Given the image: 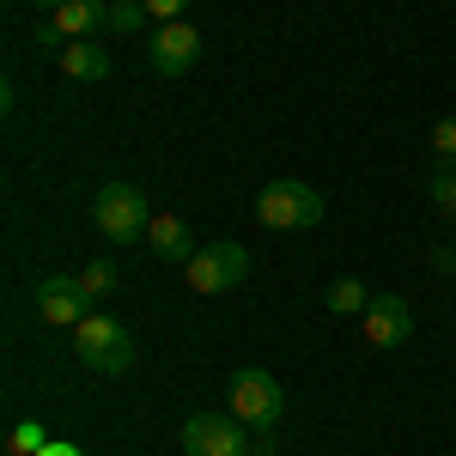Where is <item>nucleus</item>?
Returning a JSON list of instances; mask_svg holds the SVG:
<instances>
[{
	"label": "nucleus",
	"mask_w": 456,
	"mask_h": 456,
	"mask_svg": "<svg viewBox=\"0 0 456 456\" xmlns=\"http://www.w3.org/2000/svg\"><path fill=\"white\" fill-rule=\"evenodd\" d=\"M92 219H98V232H104L110 244H134L152 232V208H146V189L141 183H104L98 195H92Z\"/></svg>",
	"instance_id": "obj_1"
},
{
	"label": "nucleus",
	"mask_w": 456,
	"mask_h": 456,
	"mask_svg": "<svg viewBox=\"0 0 456 456\" xmlns=\"http://www.w3.org/2000/svg\"><path fill=\"white\" fill-rule=\"evenodd\" d=\"M256 219L268 232H311L316 219H322V195H316L311 183H298V176H281V183H268L256 195Z\"/></svg>",
	"instance_id": "obj_2"
},
{
	"label": "nucleus",
	"mask_w": 456,
	"mask_h": 456,
	"mask_svg": "<svg viewBox=\"0 0 456 456\" xmlns=\"http://www.w3.org/2000/svg\"><path fill=\"white\" fill-rule=\"evenodd\" d=\"M73 347H79V359H86L98 378L134 371V335H128L116 316H86V322L73 329Z\"/></svg>",
	"instance_id": "obj_3"
},
{
	"label": "nucleus",
	"mask_w": 456,
	"mask_h": 456,
	"mask_svg": "<svg viewBox=\"0 0 456 456\" xmlns=\"http://www.w3.org/2000/svg\"><path fill=\"white\" fill-rule=\"evenodd\" d=\"M183 281L195 292H232V286L249 281V249L238 238H213V244H201L183 262Z\"/></svg>",
	"instance_id": "obj_4"
},
{
	"label": "nucleus",
	"mask_w": 456,
	"mask_h": 456,
	"mask_svg": "<svg viewBox=\"0 0 456 456\" xmlns=\"http://www.w3.org/2000/svg\"><path fill=\"white\" fill-rule=\"evenodd\" d=\"M232 414L256 432H274L286 414V395H281V378H268L262 365H244V371H232Z\"/></svg>",
	"instance_id": "obj_5"
},
{
	"label": "nucleus",
	"mask_w": 456,
	"mask_h": 456,
	"mask_svg": "<svg viewBox=\"0 0 456 456\" xmlns=\"http://www.w3.org/2000/svg\"><path fill=\"white\" fill-rule=\"evenodd\" d=\"M183 456H249L238 414H189L183 420Z\"/></svg>",
	"instance_id": "obj_6"
},
{
	"label": "nucleus",
	"mask_w": 456,
	"mask_h": 456,
	"mask_svg": "<svg viewBox=\"0 0 456 456\" xmlns=\"http://www.w3.org/2000/svg\"><path fill=\"white\" fill-rule=\"evenodd\" d=\"M146 61L159 79H183V73L201 61V31L189 25V19H171V25H159V31L146 37Z\"/></svg>",
	"instance_id": "obj_7"
},
{
	"label": "nucleus",
	"mask_w": 456,
	"mask_h": 456,
	"mask_svg": "<svg viewBox=\"0 0 456 456\" xmlns=\"http://www.w3.org/2000/svg\"><path fill=\"white\" fill-rule=\"evenodd\" d=\"M359 335H365V347H378V353L408 347V335H414L408 298H402V292H378V298L365 305V316H359Z\"/></svg>",
	"instance_id": "obj_8"
},
{
	"label": "nucleus",
	"mask_w": 456,
	"mask_h": 456,
	"mask_svg": "<svg viewBox=\"0 0 456 456\" xmlns=\"http://www.w3.org/2000/svg\"><path fill=\"white\" fill-rule=\"evenodd\" d=\"M86 286L73 281V274H43L37 281V316L43 322H55V329H79L86 322Z\"/></svg>",
	"instance_id": "obj_9"
},
{
	"label": "nucleus",
	"mask_w": 456,
	"mask_h": 456,
	"mask_svg": "<svg viewBox=\"0 0 456 456\" xmlns=\"http://www.w3.org/2000/svg\"><path fill=\"white\" fill-rule=\"evenodd\" d=\"M146 244H152V256H165V262H189L195 256V232L176 219V213H152V232H146Z\"/></svg>",
	"instance_id": "obj_10"
},
{
	"label": "nucleus",
	"mask_w": 456,
	"mask_h": 456,
	"mask_svg": "<svg viewBox=\"0 0 456 456\" xmlns=\"http://www.w3.org/2000/svg\"><path fill=\"white\" fill-rule=\"evenodd\" d=\"M55 25L68 43H86V37L110 31V0H68L61 12H55Z\"/></svg>",
	"instance_id": "obj_11"
},
{
	"label": "nucleus",
	"mask_w": 456,
	"mask_h": 456,
	"mask_svg": "<svg viewBox=\"0 0 456 456\" xmlns=\"http://www.w3.org/2000/svg\"><path fill=\"white\" fill-rule=\"evenodd\" d=\"M61 68H68L73 79H86V86H98V79H110V55L86 37V43H68V49H61Z\"/></svg>",
	"instance_id": "obj_12"
},
{
	"label": "nucleus",
	"mask_w": 456,
	"mask_h": 456,
	"mask_svg": "<svg viewBox=\"0 0 456 456\" xmlns=\"http://www.w3.org/2000/svg\"><path fill=\"white\" fill-rule=\"evenodd\" d=\"M365 305H371V292H365V281H353V274H341V281L329 286V311H335V316H365Z\"/></svg>",
	"instance_id": "obj_13"
},
{
	"label": "nucleus",
	"mask_w": 456,
	"mask_h": 456,
	"mask_svg": "<svg viewBox=\"0 0 456 456\" xmlns=\"http://www.w3.org/2000/svg\"><path fill=\"white\" fill-rule=\"evenodd\" d=\"M146 19H152L146 0H110V31H116V37H134Z\"/></svg>",
	"instance_id": "obj_14"
},
{
	"label": "nucleus",
	"mask_w": 456,
	"mask_h": 456,
	"mask_svg": "<svg viewBox=\"0 0 456 456\" xmlns=\"http://www.w3.org/2000/svg\"><path fill=\"white\" fill-rule=\"evenodd\" d=\"M426 195H432V208L444 213V219H456V171H432V183H426Z\"/></svg>",
	"instance_id": "obj_15"
},
{
	"label": "nucleus",
	"mask_w": 456,
	"mask_h": 456,
	"mask_svg": "<svg viewBox=\"0 0 456 456\" xmlns=\"http://www.w3.org/2000/svg\"><path fill=\"white\" fill-rule=\"evenodd\" d=\"M43 444H49V426L43 420H19L12 426V456H37Z\"/></svg>",
	"instance_id": "obj_16"
},
{
	"label": "nucleus",
	"mask_w": 456,
	"mask_h": 456,
	"mask_svg": "<svg viewBox=\"0 0 456 456\" xmlns=\"http://www.w3.org/2000/svg\"><path fill=\"white\" fill-rule=\"evenodd\" d=\"M432 159H438L444 171H456V116H444V122L432 128Z\"/></svg>",
	"instance_id": "obj_17"
},
{
	"label": "nucleus",
	"mask_w": 456,
	"mask_h": 456,
	"mask_svg": "<svg viewBox=\"0 0 456 456\" xmlns=\"http://www.w3.org/2000/svg\"><path fill=\"white\" fill-rule=\"evenodd\" d=\"M79 286H86V298H104L110 286H116V268H110V262H86V274H79Z\"/></svg>",
	"instance_id": "obj_18"
},
{
	"label": "nucleus",
	"mask_w": 456,
	"mask_h": 456,
	"mask_svg": "<svg viewBox=\"0 0 456 456\" xmlns=\"http://www.w3.org/2000/svg\"><path fill=\"white\" fill-rule=\"evenodd\" d=\"M146 12L171 25V19H183V12H189V0H146Z\"/></svg>",
	"instance_id": "obj_19"
},
{
	"label": "nucleus",
	"mask_w": 456,
	"mask_h": 456,
	"mask_svg": "<svg viewBox=\"0 0 456 456\" xmlns=\"http://www.w3.org/2000/svg\"><path fill=\"white\" fill-rule=\"evenodd\" d=\"M37 49H49V55H61V49H68V37H61V25H55V19L37 31Z\"/></svg>",
	"instance_id": "obj_20"
},
{
	"label": "nucleus",
	"mask_w": 456,
	"mask_h": 456,
	"mask_svg": "<svg viewBox=\"0 0 456 456\" xmlns=\"http://www.w3.org/2000/svg\"><path fill=\"white\" fill-rule=\"evenodd\" d=\"M37 456H86V451H79V444H61V438H49V444H43Z\"/></svg>",
	"instance_id": "obj_21"
},
{
	"label": "nucleus",
	"mask_w": 456,
	"mask_h": 456,
	"mask_svg": "<svg viewBox=\"0 0 456 456\" xmlns=\"http://www.w3.org/2000/svg\"><path fill=\"white\" fill-rule=\"evenodd\" d=\"M438 268H444V274H456V244H444V249H438Z\"/></svg>",
	"instance_id": "obj_22"
},
{
	"label": "nucleus",
	"mask_w": 456,
	"mask_h": 456,
	"mask_svg": "<svg viewBox=\"0 0 456 456\" xmlns=\"http://www.w3.org/2000/svg\"><path fill=\"white\" fill-rule=\"evenodd\" d=\"M249 456H274V444H268V432H262V444H249Z\"/></svg>",
	"instance_id": "obj_23"
},
{
	"label": "nucleus",
	"mask_w": 456,
	"mask_h": 456,
	"mask_svg": "<svg viewBox=\"0 0 456 456\" xmlns=\"http://www.w3.org/2000/svg\"><path fill=\"white\" fill-rule=\"evenodd\" d=\"M37 6H49V12H61V6H68V0H37Z\"/></svg>",
	"instance_id": "obj_24"
}]
</instances>
